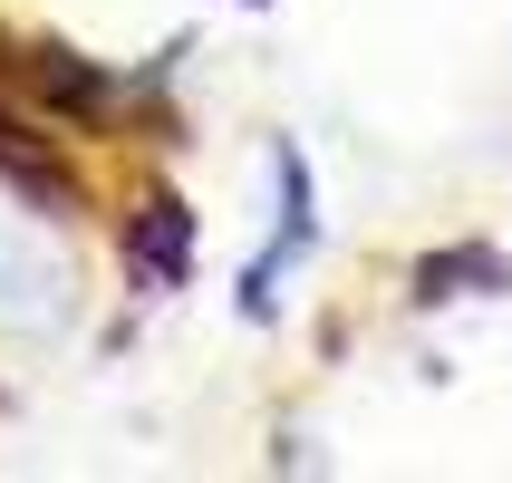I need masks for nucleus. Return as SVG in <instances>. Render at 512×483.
<instances>
[{
	"label": "nucleus",
	"instance_id": "1",
	"mask_svg": "<svg viewBox=\"0 0 512 483\" xmlns=\"http://www.w3.org/2000/svg\"><path fill=\"white\" fill-rule=\"evenodd\" d=\"M126 252L145 261V281H174V271H184V213H174V203H145V223H136Z\"/></svg>",
	"mask_w": 512,
	"mask_h": 483
}]
</instances>
